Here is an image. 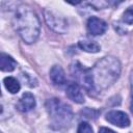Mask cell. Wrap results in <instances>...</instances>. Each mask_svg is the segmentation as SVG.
<instances>
[{
	"mask_svg": "<svg viewBox=\"0 0 133 133\" xmlns=\"http://www.w3.org/2000/svg\"><path fill=\"white\" fill-rule=\"evenodd\" d=\"M99 133H115V132L112 131L111 129H108V128H105V127H101L99 129Z\"/></svg>",
	"mask_w": 133,
	"mask_h": 133,
	"instance_id": "16",
	"label": "cell"
},
{
	"mask_svg": "<svg viewBox=\"0 0 133 133\" xmlns=\"http://www.w3.org/2000/svg\"><path fill=\"white\" fill-rule=\"evenodd\" d=\"M77 133H94V132H92L91 126H90L88 123L82 122V123H80L79 126H78Z\"/></svg>",
	"mask_w": 133,
	"mask_h": 133,
	"instance_id": "14",
	"label": "cell"
},
{
	"mask_svg": "<svg viewBox=\"0 0 133 133\" xmlns=\"http://www.w3.org/2000/svg\"><path fill=\"white\" fill-rule=\"evenodd\" d=\"M17 66V61L8 54L0 52V71L12 72Z\"/></svg>",
	"mask_w": 133,
	"mask_h": 133,
	"instance_id": "9",
	"label": "cell"
},
{
	"mask_svg": "<svg viewBox=\"0 0 133 133\" xmlns=\"http://www.w3.org/2000/svg\"><path fill=\"white\" fill-rule=\"evenodd\" d=\"M106 121H108L110 124L117 126L119 128H125L128 127L130 125V118L129 116L123 112V111H118V110H112L109 111L106 114Z\"/></svg>",
	"mask_w": 133,
	"mask_h": 133,
	"instance_id": "5",
	"label": "cell"
},
{
	"mask_svg": "<svg viewBox=\"0 0 133 133\" xmlns=\"http://www.w3.org/2000/svg\"><path fill=\"white\" fill-rule=\"evenodd\" d=\"M11 114V108L10 105L5 103H0V119H4L9 117Z\"/></svg>",
	"mask_w": 133,
	"mask_h": 133,
	"instance_id": "13",
	"label": "cell"
},
{
	"mask_svg": "<svg viewBox=\"0 0 133 133\" xmlns=\"http://www.w3.org/2000/svg\"><path fill=\"white\" fill-rule=\"evenodd\" d=\"M0 95H1V89H0Z\"/></svg>",
	"mask_w": 133,
	"mask_h": 133,
	"instance_id": "17",
	"label": "cell"
},
{
	"mask_svg": "<svg viewBox=\"0 0 133 133\" xmlns=\"http://www.w3.org/2000/svg\"><path fill=\"white\" fill-rule=\"evenodd\" d=\"M45 19H46L48 26L52 30H54L55 32H57V33L66 32L68 22L63 17H61V16H59V15H57L51 10L46 9L45 10Z\"/></svg>",
	"mask_w": 133,
	"mask_h": 133,
	"instance_id": "4",
	"label": "cell"
},
{
	"mask_svg": "<svg viewBox=\"0 0 133 133\" xmlns=\"http://www.w3.org/2000/svg\"><path fill=\"white\" fill-rule=\"evenodd\" d=\"M79 82L89 92H99L112 85L121 74V63L112 56L100 59L91 69H85Z\"/></svg>",
	"mask_w": 133,
	"mask_h": 133,
	"instance_id": "1",
	"label": "cell"
},
{
	"mask_svg": "<svg viewBox=\"0 0 133 133\" xmlns=\"http://www.w3.org/2000/svg\"><path fill=\"white\" fill-rule=\"evenodd\" d=\"M86 27H87V31L91 35H101L107 30L106 22L97 17H90L87 20Z\"/></svg>",
	"mask_w": 133,
	"mask_h": 133,
	"instance_id": "6",
	"label": "cell"
},
{
	"mask_svg": "<svg viewBox=\"0 0 133 133\" xmlns=\"http://www.w3.org/2000/svg\"><path fill=\"white\" fill-rule=\"evenodd\" d=\"M46 108L51 118V123L56 128H64L70 125L73 118L71 107L57 98L47 100Z\"/></svg>",
	"mask_w": 133,
	"mask_h": 133,
	"instance_id": "3",
	"label": "cell"
},
{
	"mask_svg": "<svg viewBox=\"0 0 133 133\" xmlns=\"http://www.w3.org/2000/svg\"><path fill=\"white\" fill-rule=\"evenodd\" d=\"M124 22H126L128 25H131L133 22V14H132V7H129L125 12H124V17H123Z\"/></svg>",
	"mask_w": 133,
	"mask_h": 133,
	"instance_id": "15",
	"label": "cell"
},
{
	"mask_svg": "<svg viewBox=\"0 0 133 133\" xmlns=\"http://www.w3.org/2000/svg\"><path fill=\"white\" fill-rule=\"evenodd\" d=\"M3 82H4V85H5V88L10 94H17L20 90V88H21L20 83L14 77H6V78H4Z\"/></svg>",
	"mask_w": 133,
	"mask_h": 133,
	"instance_id": "12",
	"label": "cell"
},
{
	"mask_svg": "<svg viewBox=\"0 0 133 133\" xmlns=\"http://www.w3.org/2000/svg\"><path fill=\"white\" fill-rule=\"evenodd\" d=\"M78 46L85 52H89V53H97L101 50V47L98 43L94 42V41H89V39H81L78 43Z\"/></svg>",
	"mask_w": 133,
	"mask_h": 133,
	"instance_id": "11",
	"label": "cell"
},
{
	"mask_svg": "<svg viewBox=\"0 0 133 133\" xmlns=\"http://www.w3.org/2000/svg\"><path fill=\"white\" fill-rule=\"evenodd\" d=\"M50 79L55 85H62L65 82V74L60 65H53L50 70Z\"/></svg>",
	"mask_w": 133,
	"mask_h": 133,
	"instance_id": "10",
	"label": "cell"
},
{
	"mask_svg": "<svg viewBox=\"0 0 133 133\" xmlns=\"http://www.w3.org/2000/svg\"><path fill=\"white\" fill-rule=\"evenodd\" d=\"M65 92H66V96L75 103L80 104V103L84 102V96H83V92L78 83H76V82L69 83V85L66 86Z\"/></svg>",
	"mask_w": 133,
	"mask_h": 133,
	"instance_id": "8",
	"label": "cell"
},
{
	"mask_svg": "<svg viewBox=\"0 0 133 133\" xmlns=\"http://www.w3.org/2000/svg\"><path fill=\"white\" fill-rule=\"evenodd\" d=\"M35 107V99L34 96L30 92H25L19 99L17 103V108L22 112H28Z\"/></svg>",
	"mask_w": 133,
	"mask_h": 133,
	"instance_id": "7",
	"label": "cell"
},
{
	"mask_svg": "<svg viewBox=\"0 0 133 133\" xmlns=\"http://www.w3.org/2000/svg\"><path fill=\"white\" fill-rule=\"evenodd\" d=\"M14 26L21 38L27 43H34L41 32V22L35 11L28 5L17 8L14 17Z\"/></svg>",
	"mask_w": 133,
	"mask_h": 133,
	"instance_id": "2",
	"label": "cell"
}]
</instances>
